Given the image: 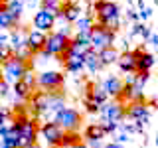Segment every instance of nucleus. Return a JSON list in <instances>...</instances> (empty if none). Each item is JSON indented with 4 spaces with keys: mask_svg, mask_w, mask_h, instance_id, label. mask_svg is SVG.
Instances as JSON below:
<instances>
[{
    "mask_svg": "<svg viewBox=\"0 0 158 148\" xmlns=\"http://www.w3.org/2000/svg\"><path fill=\"white\" fill-rule=\"evenodd\" d=\"M2 71H4V81H18L26 75V71H32V61H24L12 56L10 59L2 61Z\"/></svg>",
    "mask_w": 158,
    "mask_h": 148,
    "instance_id": "f257e3e1",
    "label": "nucleus"
},
{
    "mask_svg": "<svg viewBox=\"0 0 158 148\" xmlns=\"http://www.w3.org/2000/svg\"><path fill=\"white\" fill-rule=\"evenodd\" d=\"M52 121L57 122V125L61 126L63 132H77L79 126H81V122H83V117H81V113H79L77 109H69V107H65L61 113L53 115Z\"/></svg>",
    "mask_w": 158,
    "mask_h": 148,
    "instance_id": "f03ea898",
    "label": "nucleus"
},
{
    "mask_svg": "<svg viewBox=\"0 0 158 148\" xmlns=\"http://www.w3.org/2000/svg\"><path fill=\"white\" fill-rule=\"evenodd\" d=\"M115 32H111V30H107L105 26H101L99 22H95L91 26V49L93 51H101V49L105 47H111L113 43H115Z\"/></svg>",
    "mask_w": 158,
    "mask_h": 148,
    "instance_id": "7ed1b4c3",
    "label": "nucleus"
},
{
    "mask_svg": "<svg viewBox=\"0 0 158 148\" xmlns=\"http://www.w3.org/2000/svg\"><path fill=\"white\" fill-rule=\"evenodd\" d=\"M69 46V38L63 36L59 32H49L46 36V43H44V49H42V56L46 57H52V56H59L61 51H65Z\"/></svg>",
    "mask_w": 158,
    "mask_h": 148,
    "instance_id": "20e7f679",
    "label": "nucleus"
},
{
    "mask_svg": "<svg viewBox=\"0 0 158 148\" xmlns=\"http://www.w3.org/2000/svg\"><path fill=\"white\" fill-rule=\"evenodd\" d=\"M65 83V75L61 71H44L36 75V89H44V91L52 93V91H59Z\"/></svg>",
    "mask_w": 158,
    "mask_h": 148,
    "instance_id": "39448f33",
    "label": "nucleus"
},
{
    "mask_svg": "<svg viewBox=\"0 0 158 148\" xmlns=\"http://www.w3.org/2000/svg\"><path fill=\"white\" fill-rule=\"evenodd\" d=\"M127 117L144 126L148 122V105L144 103V99H136L131 105H127Z\"/></svg>",
    "mask_w": 158,
    "mask_h": 148,
    "instance_id": "423d86ee",
    "label": "nucleus"
},
{
    "mask_svg": "<svg viewBox=\"0 0 158 148\" xmlns=\"http://www.w3.org/2000/svg\"><path fill=\"white\" fill-rule=\"evenodd\" d=\"M99 115L103 117V121H113L118 122L127 117V109L121 105V103H103L101 109H99Z\"/></svg>",
    "mask_w": 158,
    "mask_h": 148,
    "instance_id": "0eeeda50",
    "label": "nucleus"
},
{
    "mask_svg": "<svg viewBox=\"0 0 158 148\" xmlns=\"http://www.w3.org/2000/svg\"><path fill=\"white\" fill-rule=\"evenodd\" d=\"M34 28L38 30V32H44V34H49L53 32V26H56V16H52L49 12L40 8V12H36V16L32 20Z\"/></svg>",
    "mask_w": 158,
    "mask_h": 148,
    "instance_id": "6e6552de",
    "label": "nucleus"
},
{
    "mask_svg": "<svg viewBox=\"0 0 158 148\" xmlns=\"http://www.w3.org/2000/svg\"><path fill=\"white\" fill-rule=\"evenodd\" d=\"M42 136L46 138V142L49 146H57L59 144V140H61V134H63V130H61V126L57 125V122H53V121H48V122H44L42 125Z\"/></svg>",
    "mask_w": 158,
    "mask_h": 148,
    "instance_id": "1a4fd4ad",
    "label": "nucleus"
},
{
    "mask_svg": "<svg viewBox=\"0 0 158 148\" xmlns=\"http://www.w3.org/2000/svg\"><path fill=\"white\" fill-rule=\"evenodd\" d=\"M56 18H63L67 24H75L77 20L81 18V6L75 4V2H61Z\"/></svg>",
    "mask_w": 158,
    "mask_h": 148,
    "instance_id": "9d476101",
    "label": "nucleus"
},
{
    "mask_svg": "<svg viewBox=\"0 0 158 148\" xmlns=\"http://www.w3.org/2000/svg\"><path fill=\"white\" fill-rule=\"evenodd\" d=\"M132 53L136 57V71L135 73H150L152 65H154V56L150 51H144L142 47L132 49Z\"/></svg>",
    "mask_w": 158,
    "mask_h": 148,
    "instance_id": "9b49d317",
    "label": "nucleus"
},
{
    "mask_svg": "<svg viewBox=\"0 0 158 148\" xmlns=\"http://www.w3.org/2000/svg\"><path fill=\"white\" fill-rule=\"evenodd\" d=\"M95 12H97V22L115 18L118 16V4L113 0H103V2H95Z\"/></svg>",
    "mask_w": 158,
    "mask_h": 148,
    "instance_id": "f8f14e48",
    "label": "nucleus"
},
{
    "mask_svg": "<svg viewBox=\"0 0 158 148\" xmlns=\"http://www.w3.org/2000/svg\"><path fill=\"white\" fill-rule=\"evenodd\" d=\"M46 36H48V34H44V32H38V30H30L28 39H26V46H28L30 51H32V56H34V57H36L38 53H42L44 43H46Z\"/></svg>",
    "mask_w": 158,
    "mask_h": 148,
    "instance_id": "ddd939ff",
    "label": "nucleus"
},
{
    "mask_svg": "<svg viewBox=\"0 0 158 148\" xmlns=\"http://www.w3.org/2000/svg\"><path fill=\"white\" fill-rule=\"evenodd\" d=\"M103 85V89H105V93L109 97H118V93L123 91V85H125V83H123V79L121 77H117V75H109L105 81L101 83Z\"/></svg>",
    "mask_w": 158,
    "mask_h": 148,
    "instance_id": "4468645a",
    "label": "nucleus"
},
{
    "mask_svg": "<svg viewBox=\"0 0 158 148\" xmlns=\"http://www.w3.org/2000/svg\"><path fill=\"white\" fill-rule=\"evenodd\" d=\"M107 136L105 128H103L101 122H91V125L85 126V130H83V140L91 142V140H103V138Z\"/></svg>",
    "mask_w": 158,
    "mask_h": 148,
    "instance_id": "2eb2a0df",
    "label": "nucleus"
},
{
    "mask_svg": "<svg viewBox=\"0 0 158 148\" xmlns=\"http://www.w3.org/2000/svg\"><path fill=\"white\" fill-rule=\"evenodd\" d=\"M117 65L121 71H125V73H135L136 71V57H135V53L132 51H123L121 56H118L117 59Z\"/></svg>",
    "mask_w": 158,
    "mask_h": 148,
    "instance_id": "dca6fc26",
    "label": "nucleus"
},
{
    "mask_svg": "<svg viewBox=\"0 0 158 148\" xmlns=\"http://www.w3.org/2000/svg\"><path fill=\"white\" fill-rule=\"evenodd\" d=\"M85 97L95 99V101H97V103H101V105L109 99V95L105 93V89H103L101 83H93V81L85 85Z\"/></svg>",
    "mask_w": 158,
    "mask_h": 148,
    "instance_id": "f3484780",
    "label": "nucleus"
},
{
    "mask_svg": "<svg viewBox=\"0 0 158 148\" xmlns=\"http://www.w3.org/2000/svg\"><path fill=\"white\" fill-rule=\"evenodd\" d=\"M118 56H121V53H118V49H117L115 46L101 49V51H99V61H101V67L111 65V63H117Z\"/></svg>",
    "mask_w": 158,
    "mask_h": 148,
    "instance_id": "a211bd4d",
    "label": "nucleus"
},
{
    "mask_svg": "<svg viewBox=\"0 0 158 148\" xmlns=\"http://www.w3.org/2000/svg\"><path fill=\"white\" fill-rule=\"evenodd\" d=\"M81 142H83V134H79V132H63L57 146L59 148H73L75 144H81Z\"/></svg>",
    "mask_w": 158,
    "mask_h": 148,
    "instance_id": "6ab92c4d",
    "label": "nucleus"
},
{
    "mask_svg": "<svg viewBox=\"0 0 158 148\" xmlns=\"http://www.w3.org/2000/svg\"><path fill=\"white\" fill-rule=\"evenodd\" d=\"M83 67L89 69L91 73H97L99 69H101V61H99V53L97 51H87L85 56H83Z\"/></svg>",
    "mask_w": 158,
    "mask_h": 148,
    "instance_id": "aec40b11",
    "label": "nucleus"
},
{
    "mask_svg": "<svg viewBox=\"0 0 158 148\" xmlns=\"http://www.w3.org/2000/svg\"><path fill=\"white\" fill-rule=\"evenodd\" d=\"M32 89H30L26 83L22 81V79H18V81H14V95H16L20 101H30V97H32Z\"/></svg>",
    "mask_w": 158,
    "mask_h": 148,
    "instance_id": "412c9836",
    "label": "nucleus"
},
{
    "mask_svg": "<svg viewBox=\"0 0 158 148\" xmlns=\"http://www.w3.org/2000/svg\"><path fill=\"white\" fill-rule=\"evenodd\" d=\"M63 67H65V71H69V73H79L83 69V57L71 53V56L63 61Z\"/></svg>",
    "mask_w": 158,
    "mask_h": 148,
    "instance_id": "4be33fe9",
    "label": "nucleus"
},
{
    "mask_svg": "<svg viewBox=\"0 0 158 148\" xmlns=\"http://www.w3.org/2000/svg\"><path fill=\"white\" fill-rule=\"evenodd\" d=\"M8 12L20 22V18H22V12H24V4H22V0H10V2H8Z\"/></svg>",
    "mask_w": 158,
    "mask_h": 148,
    "instance_id": "5701e85b",
    "label": "nucleus"
},
{
    "mask_svg": "<svg viewBox=\"0 0 158 148\" xmlns=\"http://www.w3.org/2000/svg\"><path fill=\"white\" fill-rule=\"evenodd\" d=\"M59 0H42V10H46V12H49L52 16H57L59 12Z\"/></svg>",
    "mask_w": 158,
    "mask_h": 148,
    "instance_id": "b1692460",
    "label": "nucleus"
},
{
    "mask_svg": "<svg viewBox=\"0 0 158 148\" xmlns=\"http://www.w3.org/2000/svg\"><path fill=\"white\" fill-rule=\"evenodd\" d=\"M91 26H93V22L89 18H79L75 22L77 34H91Z\"/></svg>",
    "mask_w": 158,
    "mask_h": 148,
    "instance_id": "393cba45",
    "label": "nucleus"
},
{
    "mask_svg": "<svg viewBox=\"0 0 158 148\" xmlns=\"http://www.w3.org/2000/svg\"><path fill=\"white\" fill-rule=\"evenodd\" d=\"M12 56H14V47L10 46V42L0 43V59H2V61H6V59H10Z\"/></svg>",
    "mask_w": 158,
    "mask_h": 148,
    "instance_id": "a878e982",
    "label": "nucleus"
},
{
    "mask_svg": "<svg viewBox=\"0 0 158 148\" xmlns=\"http://www.w3.org/2000/svg\"><path fill=\"white\" fill-rule=\"evenodd\" d=\"M83 105H85V111L87 113H99V109H101V103H97L95 99H91V97L83 99Z\"/></svg>",
    "mask_w": 158,
    "mask_h": 148,
    "instance_id": "bb28decb",
    "label": "nucleus"
},
{
    "mask_svg": "<svg viewBox=\"0 0 158 148\" xmlns=\"http://www.w3.org/2000/svg\"><path fill=\"white\" fill-rule=\"evenodd\" d=\"M22 81L26 83V85L32 89V91H36V75H34L32 71H26V75L22 77Z\"/></svg>",
    "mask_w": 158,
    "mask_h": 148,
    "instance_id": "cd10ccee",
    "label": "nucleus"
},
{
    "mask_svg": "<svg viewBox=\"0 0 158 148\" xmlns=\"http://www.w3.org/2000/svg\"><path fill=\"white\" fill-rule=\"evenodd\" d=\"M101 125H103V128H105L107 134H111V132H115L118 128V122H113V121H103Z\"/></svg>",
    "mask_w": 158,
    "mask_h": 148,
    "instance_id": "c85d7f7f",
    "label": "nucleus"
},
{
    "mask_svg": "<svg viewBox=\"0 0 158 148\" xmlns=\"http://www.w3.org/2000/svg\"><path fill=\"white\" fill-rule=\"evenodd\" d=\"M8 95V83L4 81V77H0V97H6Z\"/></svg>",
    "mask_w": 158,
    "mask_h": 148,
    "instance_id": "c756f323",
    "label": "nucleus"
},
{
    "mask_svg": "<svg viewBox=\"0 0 158 148\" xmlns=\"http://www.w3.org/2000/svg\"><path fill=\"white\" fill-rule=\"evenodd\" d=\"M8 38H10V32L6 34L4 30H0V43H4V42H8Z\"/></svg>",
    "mask_w": 158,
    "mask_h": 148,
    "instance_id": "7c9ffc66",
    "label": "nucleus"
},
{
    "mask_svg": "<svg viewBox=\"0 0 158 148\" xmlns=\"http://www.w3.org/2000/svg\"><path fill=\"white\" fill-rule=\"evenodd\" d=\"M138 16H140V18H150V10H148V8H140V14H138Z\"/></svg>",
    "mask_w": 158,
    "mask_h": 148,
    "instance_id": "2f4dec72",
    "label": "nucleus"
},
{
    "mask_svg": "<svg viewBox=\"0 0 158 148\" xmlns=\"http://www.w3.org/2000/svg\"><path fill=\"white\" fill-rule=\"evenodd\" d=\"M6 115H8V111H4V109H0V126L6 122Z\"/></svg>",
    "mask_w": 158,
    "mask_h": 148,
    "instance_id": "473e14b6",
    "label": "nucleus"
},
{
    "mask_svg": "<svg viewBox=\"0 0 158 148\" xmlns=\"http://www.w3.org/2000/svg\"><path fill=\"white\" fill-rule=\"evenodd\" d=\"M87 148H103V144H101V140H91Z\"/></svg>",
    "mask_w": 158,
    "mask_h": 148,
    "instance_id": "72a5a7b5",
    "label": "nucleus"
},
{
    "mask_svg": "<svg viewBox=\"0 0 158 148\" xmlns=\"http://www.w3.org/2000/svg\"><path fill=\"white\" fill-rule=\"evenodd\" d=\"M103 148H125V146H123V144H118V142H107V144L103 146Z\"/></svg>",
    "mask_w": 158,
    "mask_h": 148,
    "instance_id": "f704fd0d",
    "label": "nucleus"
},
{
    "mask_svg": "<svg viewBox=\"0 0 158 148\" xmlns=\"http://www.w3.org/2000/svg\"><path fill=\"white\" fill-rule=\"evenodd\" d=\"M128 18H131V20H138V14L135 12V10H128Z\"/></svg>",
    "mask_w": 158,
    "mask_h": 148,
    "instance_id": "c9c22d12",
    "label": "nucleus"
},
{
    "mask_svg": "<svg viewBox=\"0 0 158 148\" xmlns=\"http://www.w3.org/2000/svg\"><path fill=\"white\" fill-rule=\"evenodd\" d=\"M8 10V4L6 2H0V12H6Z\"/></svg>",
    "mask_w": 158,
    "mask_h": 148,
    "instance_id": "e433bc0d",
    "label": "nucleus"
},
{
    "mask_svg": "<svg viewBox=\"0 0 158 148\" xmlns=\"http://www.w3.org/2000/svg\"><path fill=\"white\" fill-rule=\"evenodd\" d=\"M148 39H150V42L154 43V46H158V36H150V38H148Z\"/></svg>",
    "mask_w": 158,
    "mask_h": 148,
    "instance_id": "4c0bfd02",
    "label": "nucleus"
},
{
    "mask_svg": "<svg viewBox=\"0 0 158 148\" xmlns=\"http://www.w3.org/2000/svg\"><path fill=\"white\" fill-rule=\"evenodd\" d=\"M73 148H87V144H85V142H81V144H75Z\"/></svg>",
    "mask_w": 158,
    "mask_h": 148,
    "instance_id": "58836bf2",
    "label": "nucleus"
},
{
    "mask_svg": "<svg viewBox=\"0 0 158 148\" xmlns=\"http://www.w3.org/2000/svg\"><path fill=\"white\" fill-rule=\"evenodd\" d=\"M0 148H10V146H8V144H6L4 140H0Z\"/></svg>",
    "mask_w": 158,
    "mask_h": 148,
    "instance_id": "ea45409f",
    "label": "nucleus"
},
{
    "mask_svg": "<svg viewBox=\"0 0 158 148\" xmlns=\"http://www.w3.org/2000/svg\"><path fill=\"white\" fill-rule=\"evenodd\" d=\"M59 2H73V0H59Z\"/></svg>",
    "mask_w": 158,
    "mask_h": 148,
    "instance_id": "a19ab883",
    "label": "nucleus"
},
{
    "mask_svg": "<svg viewBox=\"0 0 158 148\" xmlns=\"http://www.w3.org/2000/svg\"><path fill=\"white\" fill-rule=\"evenodd\" d=\"M93 2H103V0H93Z\"/></svg>",
    "mask_w": 158,
    "mask_h": 148,
    "instance_id": "79ce46f5",
    "label": "nucleus"
},
{
    "mask_svg": "<svg viewBox=\"0 0 158 148\" xmlns=\"http://www.w3.org/2000/svg\"><path fill=\"white\" fill-rule=\"evenodd\" d=\"M49 148H59V146H49Z\"/></svg>",
    "mask_w": 158,
    "mask_h": 148,
    "instance_id": "37998d69",
    "label": "nucleus"
},
{
    "mask_svg": "<svg viewBox=\"0 0 158 148\" xmlns=\"http://www.w3.org/2000/svg\"><path fill=\"white\" fill-rule=\"evenodd\" d=\"M0 67H2V59H0Z\"/></svg>",
    "mask_w": 158,
    "mask_h": 148,
    "instance_id": "c03bdc74",
    "label": "nucleus"
},
{
    "mask_svg": "<svg viewBox=\"0 0 158 148\" xmlns=\"http://www.w3.org/2000/svg\"><path fill=\"white\" fill-rule=\"evenodd\" d=\"M34 148H40V146H38V144H36V146H34Z\"/></svg>",
    "mask_w": 158,
    "mask_h": 148,
    "instance_id": "a18cd8bd",
    "label": "nucleus"
}]
</instances>
